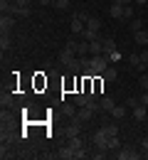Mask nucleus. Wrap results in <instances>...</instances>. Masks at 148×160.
Returning <instances> with one entry per match:
<instances>
[{
	"instance_id": "nucleus-35",
	"label": "nucleus",
	"mask_w": 148,
	"mask_h": 160,
	"mask_svg": "<svg viewBox=\"0 0 148 160\" xmlns=\"http://www.w3.org/2000/svg\"><path fill=\"white\" fill-rule=\"evenodd\" d=\"M13 2H15L18 8H30V2H32V0H13Z\"/></svg>"
},
{
	"instance_id": "nucleus-28",
	"label": "nucleus",
	"mask_w": 148,
	"mask_h": 160,
	"mask_svg": "<svg viewBox=\"0 0 148 160\" xmlns=\"http://www.w3.org/2000/svg\"><path fill=\"white\" fill-rule=\"evenodd\" d=\"M54 8L57 10H67L69 8V0H54Z\"/></svg>"
},
{
	"instance_id": "nucleus-27",
	"label": "nucleus",
	"mask_w": 148,
	"mask_h": 160,
	"mask_svg": "<svg viewBox=\"0 0 148 160\" xmlns=\"http://www.w3.org/2000/svg\"><path fill=\"white\" fill-rule=\"evenodd\" d=\"M128 64H131L133 69H138V67H141V54H128Z\"/></svg>"
},
{
	"instance_id": "nucleus-40",
	"label": "nucleus",
	"mask_w": 148,
	"mask_h": 160,
	"mask_svg": "<svg viewBox=\"0 0 148 160\" xmlns=\"http://www.w3.org/2000/svg\"><path fill=\"white\" fill-rule=\"evenodd\" d=\"M114 2H119V5H131L133 0H114Z\"/></svg>"
},
{
	"instance_id": "nucleus-21",
	"label": "nucleus",
	"mask_w": 148,
	"mask_h": 160,
	"mask_svg": "<svg viewBox=\"0 0 148 160\" xmlns=\"http://www.w3.org/2000/svg\"><path fill=\"white\" fill-rule=\"evenodd\" d=\"M121 148V140H119V136H109V150L114 153V150H119Z\"/></svg>"
},
{
	"instance_id": "nucleus-17",
	"label": "nucleus",
	"mask_w": 148,
	"mask_h": 160,
	"mask_svg": "<svg viewBox=\"0 0 148 160\" xmlns=\"http://www.w3.org/2000/svg\"><path fill=\"white\" fill-rule=\"evenodd\" d=\"M101 44H104V54H106V57L116 52V42H114V40H101Z\"/></svg>"
},
{
	"instance_id": "nucleus-38",
	"label": "nucleus",
	"mask_w": 148,
	"mask_h": 160,
	"mask_svg": "<svg viewBox=\"0 0 148 160\" xmlns=\"http://www.w3.org/2000/svg\"><path fill=\"white\" fill-rule=\"evenodd\" d=\"M138 101H141L143 106H148V91H143V96H138Z\"/></svg>"
},
{
	"instance_id": "nucleus-15",
	"label": "nucleus",
	"mask_w": 148,
	"mask_h": 160,
	"mask_svg": "<svg viewBox=\"0 0 148 160\" xmlns=\"http://www.w3.org/2000/svg\"><path fill=\"white\" fill-rule=\"evenodd\" d=\"M86 54H89V42H77V57L84 59Z\"/></svg>"
},
{
	"instance_id": "nucleus-12",
	"label": "nucleus",
	"mask_w": 148,
	"mask_h": 160,
	"mask_svg": "<svg viewBox=\"0 0 148 160\" xmlns=\"http://www.w3.org/2000/svg\"><path fill=\"white\" fill-rule=\"evenodd\" d=\"M82 40H86V42H96V40H101V37H99V32H96V30H89V27H84V32H82Z\"/></svg>"
},
{
	"instance_id": "nucleus-16",
	"label": "nucleus",
	"mask_w": 148,
	"mask_h": 160,
	"mask_svg": "<svg viewBox=\"0 0 148 160\" xmlns=\"http://www.w3.org/2000/svg\"><path fill=\"white\" fill-rule=\"evenodd\" d=\"M126 103H124V106H119V103H116V106H114V108H111V116H114V118H124V116H126Z\"/></svg>"
},
{
	"instance_id": "nucleus-24",
	"label": "nucleus",
	"mask_w": 148,
	"mask_h": 160,
	"mask_svg": "<svg viewBox=\"0 0 148 160\" xmlns=\"http://www.w3.org/2000/svg\"><path fill=\"white\" fill-rule=\"evenodd\" d=\"M13 94H5V91H3V96H0V106H3V108H5V106H13Z\"/></svg>"
},
{
	"instance_id": "nucleus-13",
	"label": "nucleus",
	"mask_w": 148,
	"mask_h": 160,
	"mask_svg": "<svg viewBox=\"0 0 148 160\" xmlns=\"http://www.w3.org/2000/svg\"><path fill=\"white\" fill-rule=\"evenodd\" d=\"M59 158L74 160V148H72V145H62V148H59Z\"/></svg>"
},
{
	"instance_id": "nucleus-25",
	"label": "nucleus",
	"mask_w": 148,
	"mask_h": 160,
	"mask_svg": "<svg viewBox=\"0 0 148 160\" xmlns=\"http://www.w3.org/2000/svg\"><path fill=\"white\" fill-rule=\"evenodd\" d=\"M62 111H64V116H69V118H74V116H77V108H74L72 103H64Z\"/></svg>"
},
{
	"instance_id": "nucleus-4",
	"label": "nucleus",
	"mask_w": 148,
	"mask_h": 160,
	"mask_svg": "<svg viewBox=\"0 0 148 160\" xmlns=\"http://www.w3.org/2000/svg\"><path fill=\"white\" fill-rule=\"evenodd\" d=\"M82 126H84V123H82V121L74 116V118L67 123V128H64V138H74V136H82Z\"/></svg>"
},
{
	"instance_id": "nucleus-9",
	"label": "nucleus",
	"mask_w": 148,
	"mask_h": 160,
	"mask_svg": "<svg viewBox=\"0 0 148 160\" xmlns=\"http://www.w3.org/2000/svg\"><path fill=\"white\" fill-rule=\"evenodd\" d=\"M133 40L138 47H148V30H138V32H133Z\"/></svg>"
},
{
	"instance_id": "nucleus-31",
	"label": "nucleus",
	"mask_w": 148,
	"mask_h": 160,
	"mask_svg": "<svg viewBox=\"0 0 148 160\" xmlns=\"http://www.w3.org/2000/svg\"><path fill=\"white\" fill-rule=\"evenodd\" d=\"M124 18H126V20H133V8H131V5L124 8Z\"/></svg>"
},
{
	"instance_id": "nucleus-1",
	"label": "nucleus",
	"mask_w": 148,
	"mask_h": 160,
	"mask_svg": "<svg viewBox=\"0 0 148 160\" xmlns=\"http://www.w3.org/2000/svg\"><path fill=\"white\" fill-rule=\"evenodd\" d=\"M109 67V57L106 54H96L91 59H84V74H91L94 79H101Z\"/></svg>"
},
{
	"instance_id": "nucleus-3",
	"label": "nucleus",
	"mask_w": 148,
	"mask_h": 160,
	"mask_svg": "<svg viewBox=\"0 0 148 160\" xmlns=\"http://www.w3.org/2000/svg\"><path fill=\"white\" fill-rule=\"evenodd\" d=\"M91 145H94L96 150H106V153H109V136H106L104 128H99V131L91 136Z\"/></svg>"
},
{
	"instance_id": "nucleus-30",
	"label": "nucleus",
	"mask_w": 148,
	"mask_h": 160,
	"mask_svg": "<svg viewBox=\"0 0 148 160\" xmlns=\"http://www.w3.org/2000/svg\"><path fill=\"white\" fill-rule=\"evenodd\" d=\"M131 30H133V32L143 30V22H141V20H131Z\"/></svg>"
},
{
	"instance_id": "nucleus-22",
	"label": "nucleus",
	"mask_w": 148,
	"mask_h": 160,
	"mask_svg": "<svg viewBox=\"0 0 148 160\" xmlns=\"http://www.w3.org/2000/svg\"><path fill=\"white\" fill-rule=\"evenodd\" d=\"M86 27L99 32V27H101V20H99V18H86Z\"/></svg>"
},
{
	"instance_id": "nucleus-20",
	"label": "nucleus",
	"mask_w": 148,
	"mask_h": 160,
	"mask_svg": "<svg viewBox=\"0 0 148 160\" xmlns=\"http://www.w3.org/2000/svg\"><path fill=\"white\" fill-rule=\"evenodd\" d=\"M67 145H72L74 150H77V148H84V138H82V136H74V138L67 140Z\"/></svg>"
},
{
	"instance_id": "nucleus-26",
	"label": "nucleus",
	"mask_w": 148,
	"mask_h": 160,
	"mask_svg": "<svg viewBox=\"0 0 148 160\" xmlns=\"http://www.w3.org/2000/svg\"><path fill=\"white\" fill-rule=\"evenodd\" d=\"M104 131H106V136H119V126L116 123H106Z\"/></svg>"
},
{
	"instance_id": "nucleus-42",
	"label": "nucleus",
	"mask_w": 148,
	"mask_h": 160,
	"mask_svg": "<svg viewBox=\"0 0 148 160\" xmlns=\"http://www.w3.org/2000/svg\"><path fill=\"white\" fill-rule=\"evenodd\" d=\"M146 5H148V0H146Z\"/></svg>"
},
{
	"instance_id": "nucleus-37",
	"label": "nucleus",
	"mask_w": 148,
	"mask_h": 160,
	"mask_svg": "<svg viewBox=\"0 0 148 160\" xmlns=\"http://www.w3.org/2000/svg\"><path fill=\"white\" fill-rule=\"evenodd\" d=\"M119 59H121V54H119V49H116L114 54H109V62H119Z\"/></svg>"
},
{
	"instance_id": "nucleus-23",
	"label": "nucleus",
	"mask_w": 148,
	"mask_h": 160,
	"mask_svg": "<svg viewBox=\"0 0 148 160\" xmlns=\"http://www.w3.org/2000/svg\"><path fill=\"white\" fill-rule=\"evenodd\" d=\"M114 106H116V103H114V99H109V96H104V99H101V111H109V113H111V108H114Z\"/></svg>"
},
{
	"instance_id": "nucleus-34",
	"label": "nucleus",
	"mask_w": 148,
	"mask_h": 160,
	"mask_svg": "<svg viewBox=\"0 0 148 160\" xmlns=\"http://www.w3.org/2000/svg\"><path fill=\"white\" fill-rule=\"evenodd\" d=\"M0 158H13V153L5 148V143H3V148H0Z\"/></svg>"
},
{
	"instance_id": "nucleus-10",
	"label": "nucleus",
	"mask_w": 148,
	"mask_h": 160,
	"mask_svg": "<svg viewBox=\"0 0 148 160\" xmlns=\"http://www.w3.org/2000/svg\"><path fill=\"white\" fill-rule=\"evenodd\" d=\"M124 8H126V5H119V2H111V8H109V12H111V18H116V20H121V18H124Z\"/></svg>"
},
{
	"instance_id": "nucleus-32",
	"label": "nucleus",
	"mask_w": 148,
	"mask_h": 160,
	"mask_svg": "<svg viewBox=\"0 0 148 160\" xmlns=\"http://www.w3.org/2000/svg\"><path fill=\"white\" fill-rule=\"evenodd\" d=\"M138 103H141V101L136 99V96H131V99H126V106H128V108H136Z\"/></svg>"
},
{
	"instance_id": "nucleus-33",
	"label": "nucleus",
	"mask_w": 148,
	"mask_h": 160,
	"mask_svg": "<svg viewBox=\"0 0 148 160\" xmlns=\"http://www.w3.org/2000/svg\"><path fill=\"white\" fill-rule=\"evenodd\" d=\"M141 89H143V91H148V74H141Z\"/></svg>"
},
{
	"instance_id": "nucleus-41",
	"label": "nucleus",
	"mask_w": 148,
	"mask_h": 160,
	"mask_svg": "<svg viewBox=\"0 0 148 160\" xmlns=\"http://www.w3.org/2000/svg\"><path fill=\"white\" fill-rule=\"evenodd\" d=\"M133 2H138V5H146V0H133Z\"/></svg>"
},
{
	"instance_id": "nucleus-2",
	"label": "nucleus",
	"mask_w": 148,
	"mask_h": 160,
	"mask_svg": "<svg viewBox=\"0 0 148 160\" xmlns=\"http://www.w3.org/2000/svg\"><path fill=\"white\" fill-rule=\"evenodd\" d=\"M114 158L116 160H138V158H143L136 148H131V145H121L119 150H114Z\"/></svg>"
},
{
	"instance_id": "nucleus-43",
	"label": "nucleus",
	"mask_w": 148,
	"mask_h": 160,
	"mask_svg": "<svg viewBox=\"0 0 148 160\" xmlns=\"http://www.w3.org/2000/svg\"><path fill=\"white\" fill-rule=\"evenodd\" d=\"M52 2H54V0H52Z\"/></svg>"
},
{
	"instance_id": "nucleus-36",
	"label": "nucleus",
	"mask_w": 148,
	"mask_h": 160,
	"mask_svg": "<svg viewBox=\"0 0 148 160\" xmlns=\"http://www.w3.org/2000/svg\"><path fill=\"white\" fill-rule=\"evenodd\" d=\"M141 64H146V67H148V49L141 52Z\"/></svg>"
},
{
	"instance_id": "nucleus-11",
	"label": "nucleus",
	"mask_w": 148,
	"mask_h": 160,
	"mask_svg": "<svg viewBox=\"0 0 148 160\" xmlns=\"http://www.w3.org/2000/svg\"><path fill=\"white\" fill-rule=\"evenodd\" d=\"M89 54H91V57H96V54H104V44H101V40L89 42Z\"/></svg>"
},
{
	"instance_id": "nucleus-29",
	"label": "nucleus",
	"mask_w": 148,
	"mask_h": 160,
	"mask_svg": "<svg viewBox=\"0 0 148 160\" xmlns=\"http://www.w3.org/2000/svg\"><path fill=\"white\" fill-rule=\"evenodd\" d=\"M86 158V150L84 148H77V150H74V160H84Z\"/></svg>"
},
{
	"instance_id": "nucleus-14",
	"label": "nucleus",
	"mask_w": 148,
	"mask_h": 160,
	"mask_svg": "<svg viewBox=\"0 0 148 160\" xmlns=\"http://www.w3.org/2000/svg\"><path fill=\"white\" fill-rule=\"evenodd\" d=\"M116 77H119V74H116V69H114V67H106V72H104V77H101V79H104V84H111V81H116Z\"/></svg>"
},
{
	"instance_id": "nucleus-8",
	"label": "nucleus",
	"mask_w": 148,
	"mask_h": 160,
	"mask_svg": "<svg viewBox=\"0 0 148 160\" xmlns=\"http://www.w3.org/2000/svg\"><path fill=\"white\" fill-rule=\"evenodd\" d=\"M91 116H94V111H91L89 106H79V111H77V118L82 121V123H86V121H91Z\"/></svg>"
},
{
	"instance_id": "nucleus-19",
	"label": "nucleus",
	"mask_w": 148,
	"mask_h": 160,
	"mask_svg": "<svg viewBox=\"0 0 148 160\" xmlns=\"http://www.w3.org/2000/svg\"><path fill=\"white\" fill-rule=\"evenodd\" d=\"M10 44H13V40H10V32H3V37H0V49L5 52V49H10Z\"/></svg>"
},
{
	"instance_id": "nucleus-7",
	"label": "nucleus",
	"mask_w": 148,
	"mask_h": 160,
	"mask_svg": "<svg viewBox=\"0 0 148 160\" xmlns=\"http://www.w3.org/2000/svg\"><path fill=\"white\" fill-rule=\"evenodd\" d=\"M13 25H15V15H3V18H0V30H3V32H10Z\"/></svg>"
},
{
	"instance_id": "nucleus-18",
	"label": "nucleus",
	"mask_w": 148,
	"mask_h": 160,
	"mask_svg": "<svg viewBox=\"0 0 148 160\" xmlns=\"http://www.w3.org/2000/svg\"><path fill=\"white\" fill-rule=\"evenodd\" d=\"M146 108H148V106L138 103V106L133 108V118H136V121H143V118H146Z\"/></svg>"
},
{
	"instance_id": "nucleus-5",
	"label": "nucleus",
	"mask_w": 148,
	"mask_h": 160,
	"mask_svg": "<svg viewBox=\"0 0 148 160\" xmlns=\"http://www.w3.org/2000/svg\"><path fill=\"white\" fill-rule=\"evenodd\" d=\"M86 18H89V15H82V12H77V15L72 18V32H74V35H82V32H84Z\"/></svg>"
},
{
	"instance_id": "nucleus-39",
	"label": "nucleus",
	"mask_w": 148,
	"mask_h": 160,
	"mask_svg": "<svg viewBox=\"0 0 148 160\" xmlns=\"http://www.w3.org/2000/svg\"><path fill=\"white\" fill-rule=\"evenodd\" d=\"M141 145H143V153H148V138L141 140Z\"/></svg>"
},
{
	"instance_id": "nucleus-6",
	"label": "nucleus",
	"mask_w": 148,
	"mask_h": 160,
	"mask_svg": "<svg viewBox=\"0 0 148 160\" xmlns=\"http://www.w3.org/2000/svg\"><path fill=\"white\" fill-rule=\"evenodd\" d=\"M59 59H62L64 67H74V64H77V49H72V47H64L62 54H59Z\"/></svg>"
}]
</instances>
